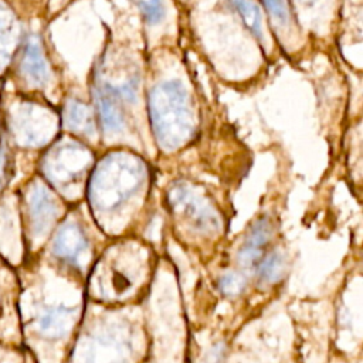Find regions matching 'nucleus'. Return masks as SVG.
<instances>
[{
  "label": "nucleus",
  "instance_id": "obj_1",
  "mask_svg": "<svg viewBox=\"0 0 363 363\" xmlns=\"http://www.w3.org/2000/svg\"><path fill=\"white\" fill-rule=\"evenodd\" d=\"M147 112L156 142L164 150H176L194 133L190 95L179 79L155 85L147 96Z\"/></svg>",
  "mask_w": 363,
  "mask_h": 363
},
{
  "label": "nucleus",
  "instance_id": "obj_9",
  "mask_svg": "<svg viewBox=\"0 0 363 363\" xmlns=\"http://www.w3.org/2000/svg\"><path fill=\"white\" fill-rule=\"evenodd\" d=\"M271 224L267 217L257 220L248 231V235L238 251V261L244 267H254L259 262L262 250L269 241Z\"/></svg>",
  "mask_w": 363,
  "mask_h": 363
},
{
  "label": "nucleus",
  "instance_id": "obj_18",
  "mask_svg": "<svg viewBox=\"0 0 363 363\" xmlns=\"http://www.w3.org/2000/svg\"><path fill=\"white\" fill-rule=\"evenodd\" d=\"M11 45V28L9 27L7 21L0 18V65L9 58Z\"/></svg>",
  "mask_w": 363,
  "mask_h": 363
},
{
  "label": "nucleus",
  "instance_id": "obj_20",
  "mask_svg": "<svg viewBox=\"0 0 363 363\" xmlns=\"http://www.w3.org/2000/svg\"><path fill=\"white\" fill-rule=\"evenodd\" d=\"M224 354V346L223 345H216L206 356L203 363H220Z\"/></svg>",
  "mask_w": 363,
  "mask_h": 363
},
{
  "label": "nucleus",
  "instance_id": "obj_6",
  "mask_svg": "<svg viewBox=\"0 0 363 363\" xmlns=\"http://www.w3.org/2000/svg\"><path fill=\"white\" fill-rule=\"evenodd\" d=\"M28 211L34 235L43 237L57 217V203L45 187L37 186L31 190Z\"/></svg>",
  "mask_w": 363,
  "mask_h": 363
},
{
  "label": "nucleus",
  "instance_id": "obj_2",
  "mask_svg": "<svg viewBox=\"0 0 363 363\" xmlns=\"http://www.w3.org/2000/svg\"><path fill=\"white\" fill-rule=\"evenodd\" d=\"M146 164L135 153L111 152L94 169L88 183L91 206L111 211L129 199L145 182Z\"/></svg>",
  "mask_w": 363,
  "mask_h": 363
},
{
  "label": "nucleus",
  "instance_id": "obj_8",
  "mask_svg": "<svg viewBox=\"0 0 363 363\" xmlns=\"http://www.w3.org/2000/svg\"><path fill=\"white\" fill-rule=\"evenodd\" d=\"M20 71L24 78L34 85H44L50 78V71L41 44L34 35L26 41L20 62Z\"/></svg>",
  "mask_w": 363,
  "mask_h": 363
},
{
  "label": "nucleus",
  "instance_id": "obj_19",
  "mask_svg": "<svg viewBox=\"0 0 363 363\" xmlns=\"http://www.w3.org/2000/svg\"><path fill=\"white\" fill-rule=\"evenodd\" d=\"M9 174H10V156H9L7 146L1 143L0 145V191L7 184Z\"/></svg>",
  "mask_w": 363,
  "mask_h": 363
},
{
  "label": "nucleus",
  "instance_id": "obj_17",
  "mask_svg": "<svg viewBox=\"0 0 363 363\" xmlns=\"http://www.w3.org/2000/svg\"><path fill=\"white\" fill-rule=\"evenodd\" d=\"M267 11L279 23H286L289 17L288 0H262Z\"/></svg>",
  "mask_w": 363,
  "mask_h": 363
},
{
  "label": "nucleus",
  "instance_id": "obj_13",
  "mask_svg": "<svg viewBox=\"0 0 363 363\" xmlns=\"http://www.w3.org/2000/svg\"><path fill=\"white\" fill-rule=\"evenodd\" d=\"M285 271V261L281 252L274 251L258 262V275L265 282H277L282 278Z\"/></svg>",
  "mask_w": 363,
  "mask_h": 363
},
{
  "label": "nucleus",
  "instance_id": "obj_11",
  "mask_svg": "<svg viewBox=\"0 0 363 363\" xmlns=\"http://www.w3.org/2000/svg\"><path fill=\"white\" fill-rule=\"evenodd\" d=\"M64 123L68 129L82 135H94L95 125L89 106L81 101L69 99L64 108Z\"/></svg>",
  "mask_w": 363,
  "mask_h": 363
},
{
  "label": "nucleus",
  "instance_id": "obj_7",
  "mask_svg": "<svg viewBox=\"0 0 363 363\" xmlns=\"http://www.w3.org/2000/svg\"><path fill=\"white\" fill-rule=\"evenodd\" d=\"M95 105L101 123L106 132H119L123 128V113L118 101L119 91L108 84L98 85L94 91Z\"/></svg>",
  "mask_w": 363,
  "mask_h": 363
},
{
  "label": "nucleus",
  "instance_id": "obj_14",
  "mask_svg": "<svg viewBox=\"0 0 363 363\" xmlns=\"http://www.w3.org/2000/svg\"><path fill=\"white\" fill-rule=\"evenodd\" d=\"M234 9L240 13L245 26L257 35L262 37V21L258 7L251 0H230Z\"/></svg>",
  "mask_w": 363,
  "mask_h": 363
},
{
  "label": "nucleus",
  "instance_id": "obj_21",
  "mask_svg": "<svg viewBox=\"0 0 363 363\" xmlns=\"http://www.w3.org/2000/svg\"><path fill=\"white\" fill-rule=\"evenodd\" d=\"M305 1H306V0H305ZM308 1H311V0H308Z\"/></svg>",
  "mask_w": 363,
  "mask_h": 363
},
{
  "label": "nucleus",
  "instance_id": "obj_5",
  "mask_svg": "<svg viewBox=\"0 0 363 363\" xmlns=\"http://www.w3.org/2000/svg\"><path fill=\"white\" fill-rule=\"evenodd\" d=\"M88 248V241L82 230L75 223H65L62 224L52 241V252L57 258L77 264L82 254Z\"/></svg>",
  "mask_w": 363,
  "mask_h": 363
},
{
  "label": "nucleus",
  "instance_id": "obj_4",
  "mask_svg": "<svg viewBox=\"0 0 363 363\" xmlns=\"http://www.w3.org/2000/svg\"><path fill=\"white\" fill-rule=\"evenodd\" d=\"M167 203L172 210L186 217L194 228L200 231H214L218 227L216 210L189 186L183 183L173 184L167 191Z\"/></svg>",
  "mask_w": 363,
  "mask_h": 363
},
{
  "label": "nucleus",
  "instance_id": "obj_10",
  "mask_svg": "<svg viewBox=\"0 0 363 363\" xmlns=\"http://www.w3.org/2000/svg\"><path fill=\"white\" fill-rule=\"evenodd\" d=\"M74 309L65 306L47 308L37 319L38 332L48 339L62 337L72 323Z\"/></svg>",
  "mask_w": 363,
  "mask_h": 363
},
{
  "label": "nucleus",
  "instance_id": "obj_3",
  "mask_svg": "<svg viewBox=\"0 0 363 363\" xmlns=\"http://www.w3.org/2000/svg\"><path fill=\"white\" fill-rule=\"evenodd\" d=\"M92 163V152L81 143L65 140L55 145L45 162L44 172L47 177L60 186L78 180Z\"/></svg>",
  "mask_w": 363,
  "mask_h": 363
},
{
  "label": "nucleus",
  "instance_id": "obj_16",
  "mask_svg": "<svg viewBox=\"0 0 363 363\" xmlns=\"http://www.w3.org/2000/svg\"><path fill=\"white\" fill-rule=\"evenodd\" d=\"M218 286L224 295L234 296L242 292V289L245 288V279L238 272H227L220 278Z\"/></svg>",
  "mask_w": 363,
  "mask_h": 363
},
{
  "label": "nucleus",
  "instance_id": "obj_12",
  "mask_svg": "<svg viewBox=\"0 0 363 363\" xmlns=\"http://www.w3.org/2000/svg\"><path fill=\"white\" fill-rule=\"evenodd\" d=\"M91 357L85 363H118L125 357V342L113 340L112 336L95 337L89 349Z\"/></svg>",
  "mask_w": 363,
  "mask_h": 363
},
{
  "label": "nucleus",
  "instance_id": "obj_15",
  "mask_svg": "<svg viewBox=\"0 0 363 363\" xmlns=\"http://www.w3.org/2000/svg\"><path fill=\"white\" fill-rule=\"evenodd\" d=\"M142 11L145 20L150 24L157 23L164 14L163 0H132Z\"/></svg>",
  "mask_w": 363,
  "mask_h": 363
}]
</instances>
